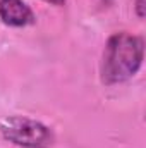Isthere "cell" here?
Here are the masks:
<instances>
[{
	"instance_id": "3957f363",
	"label": "cell",
	"mask_w": 146,
	"mask_h": 148,
	"mask_svg": "<svg viewBox=\"0 0 146 148\" xmlns=\"http://www.w3.org/2000/svg\"><path fill=\"white\" fill-rule=\"evenodd\" d=\"M0 19L10 28H24L35 23V14L24 0H0Z\"/></svg>"
},
{
	"instance_id": "5b68a950",
	"label": "cell",
	"mask_w": 146,
	"mask_h": 148,
	"mask_svg": "<svg viewBox=\"0 0 146 148\" xmlns=\"http://www.w3.org/2000/svg\"><path fill=\"white\" fill-rule=\"evenodd\" d=\"M43 2L52 3V5H64V3H65V0H43Z\"/></svg>"
},
{
	"instance_id": "6da1fadb",
	"label": "cell",
	"mask_w": 146,
	"mask_h": 148,
	"mask_svg": "<svg viewBox=\"0 0 146 148\" xmlns=\"http://www.w3.org/2000/svg\"><path fill=\"white\" fill-rule=\"evenodd\" d=\"M145 59V41L141 36L120 31L113 33L107 40L102 64L100 77L107 86L120 84L134 77L143 66Z\"/></svg>"
},
{
	"instance_id": "277c9868",
	"label": "cell",
	"mask_w": 146,
	"mask_h": 148,
	"mask_svg": "<svg viewBox=\"0 0 146 148\" xmlns=\"http://www.w3.org/2000/svg\"><path fill=\"white\" fill-rule=\"evenodd\" d=\"M143 9H145V0H138V2H136V10H138V16H139L141 19L145 17V10H143Z\"/></svg>"
},
{
	"instance_id": "7a4b0ae2",
	"label": "cell",
	"mask_w": 146,
	"mask_h": 148,
	"mask_svg": "<svg viewBox=\"0 0 146 148\" xmlns=\"http://www.w3.org/2000/svg\"><path fill=\"white\" fill-rule=\"evenodd\" d=\"M0 136L19 148H50L55 143V134L48 126L23 115L3 119L0 122Z\"/></svg>"
}]
</instances>
